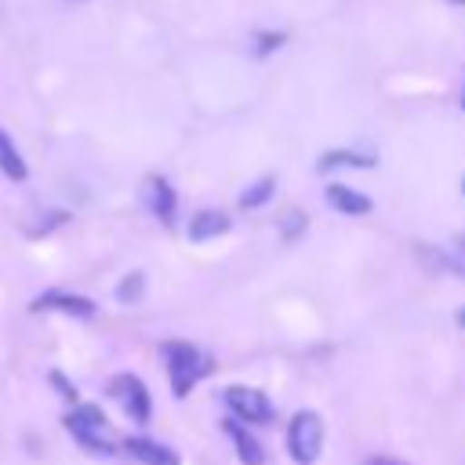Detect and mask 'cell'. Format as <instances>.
I'll return each instance as SVG.
<instances>
[{"instance_id": "obj_14", "label": "cell", "mask_w": 465, "mask_h": 465, "mask_svg": "<svg viewBox=\"0 0 465 465\" xmlns=\"http://www.w3.org/2000/svg\"><path fill=\"white\" fill-rule=\"evenodd\" d=\"M272 193H276V178L265 174V178L251 182V185L240 193V207H243V211H258V207H265V203L272 200Z\"/></svg>"}, {"instance_id": "obj_4", "label": "cell", "mask_w": 465, "mask_h": 465, "mask_svg": "<svg viewBox=\"0 0 465 465\" xmlns=\"http://www.w3.org/2000/svg\"><path fill=\"white\" fill-rule=\"evenodd\" d=\"M225 407L232 411L236 421H247V425H269L272 421V400L262 392V389H251V385H229L222 392Z\"/></svg>"}, {"instance_id": "obj_10", "label": "cell", "mask_w": 465, "mask_h": 465, "mask_svg": "<svg viewBox=\"0 0 465 465\" xmlns=\"http://www.w3.org/2000/svg\"><path fill=\"white\" fill-rule=\"evenodd\" d=\"M124 450H127L134 461H142V465H182L178 454H174L167 443L149 440V436H127V440H124Z\"/></svg>"}, {"instance_id": "obj_15", "label": "cell", "mask_w": 465, "mask_h": 465, "mask_svg": "<svg viewBox=\"0 0 465 465\" xmlns=\"http://www.w3.org/2000/svg\"><path fill=\"white\" fill-rule=\"evenodd\" d=\"M142 294H145V276H142V272H127V276L116 283V298H120L124 305H134Z\"/></svg>"}, {"instance_id": "obj_9", "label": "cell", "mask_w": 465, "mask_h": 465, "mask_svg": "<svg viewBox=\"0 0 465 465\" xmlns=\"http://www.w3.org/2000/svg\"><path fill=\"white\" fill-rule=\"evenodd\" d=\"M222 432L232 440V450H236V458H240L243 465H265V447L254 440V432H251L243 421L225 418V421H222Z\"/></svg>"}, {"instance_id": "obj_16", "label": "cell", "mask_w": 465, "mask_h": 465, "mask_svg": "<svg viewBox=\"0 0 465 465\" xmlns=\"http://www.w3.org/2000/svg\"><path fill=\"white\" fill-rule=\"evenodd\" d=\"M447 272H454V276L465 280V232H458L450 240V247H447Z\"/></svg>"}, {"instance_id": "obj_7", "label": "cell", "mask_w": 465, "mask_h": 465, "mask_svg": "<svg viewBox=\"0 0 465 465\" xmlns=\"http://www.w3.org/2000/svg\"><path fill=\"white\" fill-rule=\"evenodd\" d=\"M145 207L153 211V218L160 225H174V218H178V196H174V185L163 174H149L145 178Z\"/></svg>"}, {"instance_id": "obj_6", "label": "cell", "mask_w": 465, "mask_h": 465, "mask_svg": "<svg viewBox=\"0 0 465 465\" xmlns=\"http://www.w3.org/2000/svg\"><path fill=\"white\" fill-rule=\"evenodd\" d=\"M29 309L33 312H65V316H76V320L94 316V302L84 298V294H69V291H44V294L33 298Z\"/></svg>"}, {"instance_id": "obj_11", "label": "cell", "mask_w": 465, "mask_h": 465, "mask_svg": "<svg viewBox=\"0 0 465 465\" xmlns=\"http://www.w3.org/2000/svg\"><path fill=\"white\" fill-rule=\"evenodd\" d=\"M232 229V218L225 214V211H200V214H193L189 218V240L193 243H207V240H218V236H225Z\"/></svg>"}, {"instance_id": "obj_12", "label": "cell", "mask_w": 465, "mask_h": 465, "mask_svg": "<svg viewBox=\"0 0 465 465\" xmlns=\"http://www.w3.org/2000/svg\"><path fill=\"white\" fill-rule=\"evenodd\" d=\"M374 163H378L374 153H356V149H327V153L316 160L320 171H338V167H360V171H367V167H374Z\"/></svg>"}, {"instance_id": "obj_13", "label": "cell", "mask_w": 465, "mask_h": 465, "mask_svg": "<svg viewBox=\"0 0 465 465\" xmlns=\"http://www.w3.org/2000/svg\"><path fill=\"white\" fill-rule=\"evenodd\" d=\"M0 171H4L7 178H15V182H22V178L29 174V167H25L22 153L15 149V142L7 138V131H4V127H0Z\"/></svg>"}, {"instance_id": "obj_5", "label": "cell", "mask_w": 465, "mask_h": 465, "mask_svg": "<svg viewBox=\"0 0 465 465\" xmlns=\"http://www.w3.org/2000/svg\"><path fill=\"white\" fill-rule=\"evenodd\" d=\"M109 396L120 400V407H124V414L131 421L145 425L153 418V396H149V389H145V381L138 374H116L109 381Z\"/></svg>"}, {"instance_id": "obj_21", "label": "cell", "mask_w": 465, "mask_h": 465, "mask_svg": "<svg viewBox=\"0 0 465 465\" xmlns=\"http://www.w3.org/2000/svg\"><path fill=\"white\" fill-rule=\"evenodd\" d=\"M454 323H458V327H461V331H465V305H461V309H458V312H454Z\"/></svg>"}, {"instance_id": "obj_17", "label": "cell", "mask_w": 465, "mask_h": 465, "mask_svg": "<svg viewBox=\"0 0 465 465\" xmlns=\"http://www.w3.org/2000/svg\"><path fill=\"white\" fill-rule=\"evenodd\" d=\"M302 229H305V214H302V211H287L283 222H280V236H283V240H294Z\"/></svg>"}, {"instance_id": "obj_8", "label": "cell", "mask_w": 465, "mask_h": 465, "mask_svg": "<svg viewBox=\"0 0 465 465\" xmlns=\"http://www.w3.org/2000/svg\"><path fill=\"white\" fill-rule=\"evenodd\" d=\"M327 203L338 211V214H349V218H363L374 211V200L352 185H341V182H331L327 185Z\"/></svg>"}, {"instance_id": "obj_2", "label": "cell", "mask_w": 465, "mask_h": 465, "mask_svg": "<svg viewBox=\"0 0 465 465\" xmlns=\"http://www.w3.org/2000/svg\"><path fill=\"white\" fill-rule=\"evenodd\" d=\"M62 421H65V429L73 432V440H76L84 450H91V454H113V450H116L102 407H94V403H76Z\"/></svg>"}, {"instance_id": "obj_19", "label": "cell", "mask_w": 465, "mask_h": 465, "mask_svg": "<svg viewBox=\"0 0 465 465\" xmlns=\"http://www.w3.org/2000/svg\"><path fill=\"white\" fill-rule=\"evenodd\" d=\"M51 385H54V389H58V392H62L65 400H76V385H69V381H65V374L51 371Z\"/></svg>"}, {"instance_id": "obj_3", "label": "cell", "mask_w": 465, "mask_h": 465, "mask_svg": "<svg viewBox=\"0 0 465 465\" xmlns=\"http://www.w3.org/2000/svg\"><path fill=\"white\" fill-rule=\"evenodd\" d=\"M323 418L316 411H298L287 425V454L298 465H312L323 450Z\"/></svg>"}, {"instance_id": "obj_23", "label": "cell", "mask_w": 465, "mask_h": 465, "mask_svg": "<svg viewBox=\"0 0 465 465\" xmlns=\"http://www.w3.org/2000/svg\"><path fill=\"white\" fill-rule=\"evenodd\" d=\"M461 196H465V178H461Z\"/></svg>"}, {"instance_id": "obj_24", "label": "cell", "mask_w": 465, "mask_h": 465, "mask_svg": "<svg viewBox=\"0 0 465 465\" xmlns=\"http://www.w3.org/2000/svg\"><path fill=\"white\" fill-rule=\"evenodd\" d=\"M450 4H465V0H450Z\"/></svg>"}, {"instance_id": "obj_20", "label": "cell", "mask_w": 465, "mask_h": 465, "mask_svg": "<svg viewBox=\"0 0 465 465\" xmlns=\"http://www.w3.org/2000/svg\"><path fill=\"white\" fill-rule=\"evenodd\" d=\"M363 465H407V461H400L392 454H371V458H363Z\"/></svg>"}, {"instance_id": "obj_22", "label": "cell", "mask_w": 465, "mask_h": 465, "mask_svg": "<svg viewBox=\"0 0 465 465\" xmlns=\"http://www.w3.org/2000/svg\"><path fill=\"white\" fill-rule=\"evenodd\" d=\"M461 109H465V87H461Z\"/></svg>"}, {"instance_id": "obj_18", "label": "cell", "mask_w": 465, "mask_h": 465, "mask_svg": "<svg viewBox=\"0 0 465 465\" xmlns=\"http://www.w3.org/2000/svg\"><path fill=\"white\" fill-rule=\"evenodd\" d=\"M280 44H287V33H258V36H254V54H269V51H276Z\"/></svg>"}, {"instance_id": "obj_1", "label": "cell", "mask_w": 465, "mask_h": 465, "mask_svg": "<svg viewBox=\"0 0 465 465\" xmlns=\"http://www.w3.org/2000/svg\"><path fill=\"white\" fill-rule=\"evenodd\" d=\"M160 352H163V367H167L171 392H174L178 400H185V396L193 392V385L211 374V360H207L193 341H163Z\"/></svg>"}]
</instances>
